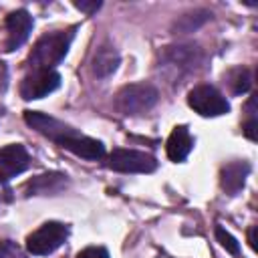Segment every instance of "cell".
<instances>
[{
  "label": "cell",
  "instance_id": "23",
  "mask_svg": "<svg viewBox=\"0 0 258 258\" xmlns=\"http://www.w3.org/2000/svg\"><path fill=\"white\" fill-rule=\"evenodd\" d=\"M248 242H250V246L256 250V226L250 228V232H248Z\"/></svg>",
  "mask_w": 258,
  "mask_h": 258
},
{
  "label": "cell",
  "instance_id": "17",
  "mask_svg": "<svg viewBox=\"0 0 258 258\" xmlns=\"http://www.w3.org/2000/svg\"><path fill=\"white\" fill-rule=\"evenodd\" d=\"M226 79H228V85H230L232 93H236V95L246 93V91L250 89V85H252L250 71H248V69H244V67L232 69V71L228 73V77H226Z\"/></svg>",
  "mask_w": 258,
  "mask_h": 258
},
{
  "label": "cell",
  "instance_id": "19",
  "mask_svg": "<svg viewBox=\"0 0 258 258\" xmlns=\"http://www.w3.org/2000/svg\"><path fill=\"white\" fill-rule=\"evenodd\" d=\"M0 258H28L22 248H18L10 240H0Z\"/></svg>",
  "mask_w": 258,
  "mask_h": 258
},
{
  "label": "cell",
  "instance_id": "18",
  "mask_svg": "<svg viewBox=\"0 0 258 258\" xmlns=\"http://www.w3.org/2000/svg\"><path fill=\"white\" fill-rule=\"evenodd\" d=\"M216 238H218V242L230 252V254H238L240 252V244H238V240L230 234V232H226L224 228H216Z\"/></svg>",
  "mask_w": 258,
  "mask_h": 258
},
{
  "label": "cell",
  "instance_id": "10",
  "mask_svg": "<svg viewBox=\"0 0 258 258\" xmlns=\"http://www.w3.org/2000/svg\"><path fill=\"white\" fill-rule=\"evenodd\" d=\"M60 147H64L67 151L75 153L77 157H83V159H91V161H97L105 155V147L101 141L97 139H91V137H85V135H73L69 139H64L60 143Z\"/></svg>",
  "mask_w": 258,
  "mask_h": 258
},
{
  "label": "cell",
  "instance_id": "21",
  "mask_svg": "<svg viewBox=\"0 0 258 258\" xmlns=\"http://www.w3.org/2000/svg\"><path fill=\"white\" fill-rule=\"evenodd\" d=\"M75 6L81 10V12H87V14H93V12H97L99 8H101V2H75Z\"/></svg>",
  "mask_w": 258,
  "mask_h": 258
},
{
  "label": "cell",
  "instance_id": "7",
  "mask_svg": "<svg viewBox=\"0 0 258 258\" xmlns=\"http://www.w3.org/2000/svg\"><path fill=\"white\" fill-rule=\"evenodd\" d=\"M24 121H26L34 131H38L40 135H44V137L56 141L58 145H60L64 139L77 135V131H75L73 127H69L67 123H62V121H58V119H54V117H50V115H44V113H40V111H24Z\"/></svg>",
  "mask_w": 258,
  "mask_h": 258
},
{
  "label": "cell",
  "instance_id": "16",
  "mask_svg": "<svg viewBox=\"0 0 258 258\" xmlns=\"http://www.w3.org/2000/svg\"><path fill=\"white\" fill-rule=\"evenodd\" d=\"M210 18V12L206 10H196V12H187L183 16H179L173 24V32L177 34H185V32H194L198 26H202L206 20Z\"/></svg>",
  "mask_w": 258,
  "mask_h": 258
},
{
  "label": "cell",
  "instance_id": "20",
  "mask_svg": "<svg viewBox=\"0 0 258 258\" xmlns=\"http://www.w3.org/2000/svg\"><path fill=\"white\" fill-rule=\"evenodd\" d=\"M77 258H109L107 250L105 248H97V246H91V248H85L83 252H79Z\"/></svg>",
  "mask_w": 258,
  "mask_h": 258
},
{
  "label": "cell",
  "instance_id": "12",
  "mask_svg": "<svg viewBox=\"0 0 258 258\" xmlns=\"http://www.w3.org/2000/svg\"><path fill=\"white\" fill-rule=\"evenodd\" d=\"M163 62L169 64L175 71H183V69H194L198 62V48L191 44H183V46H167L163 50Z\"/></svg>",
  "mask_w": 258,
  "mask_h": 258
},
{
  "label": "cell",
  "instance_id": "2",
  "mask_svg": "<svg viewBox=\"0 0 258 258\" xmlns=\"http://www.w3.org/2000/svg\"><path fill=\"white\" fill-rule=\"evenodd\" d=\"M157 89L147 83L127 85L117 93L115 105L123 115H141L157 103Z\"/></svg>",
  "mask_w": 258,
  "mask_h": 258
},
{
  "label": "cell",
  "instance_id": "15",
  "mask_svg": "<svg viewBox=\"0 0 258 258\" xmlns=\"http://www.w3.org/2000/svg\"><path fill=\"white\" fill-rule=\"evenodd\" d=\"M64 183H67V175H62V173H44V175L34 177L32 181H28L24 189L28 191V196L30 194H54L60 187H64Z\"/></svg>",
  "mask_w": 258,
  "mask_h": 258
},
{
  "label": "cell",
  "instance_id": "1",
  "mask_svg": "<svg viewBox=\"0 0 258 258\" xmlns=\"http://www.w3.org/2000/svg\"><path fill=\"white\" fill-rule=\"evenodd\" d=\"M71 40H73V30H56L40 36L28 56V67L32 71L52 69L56 62L64 58Z\"/></svg>",
  "mask_w": 258,
  "mask_h": 258
},
{
  "label": "cell",
  "instance_id": "5",
  "mask_svg": "<svg viewBox=\"0 0 258 258\" xmlns=\"http://www.w3.org/2000/svg\"><path fill=\"white\" fill-rule=\"evenodd\" d=\"M107 165L121 173H151L157 167L155 157L135 149H113Z\"/></svg>",
  "mask_w": 258,
  "mask_h": 258
},
{
  "label": "cell",
  "instance_id": "3",
  "mask_svg": "<svg viewBox=\"0 0 258 258\" xmlns=\"http://www.w3.org/2000/svg\"><path fill=\"white\" fill-rule=\"evenodd\" d=\"M69 236V228L60 222H46L26 238V250L34 256H44L54 252Z\"/></svg>",
  "mask_w": 258,
  "mask_h": 258
},
{
  "label": "cell",
  "instance_id": "9",
  "mask_svg": "<svg viewBox=\"0 0 258 258\" xmlns=\"http://www.w3.org/2000/svg\"><path fill=\"white\" fill-rule=\"evenodd\" d=\"M32 30V16L26 10H14L6 16V42L4 50H16L22 46Z\"/></svg>",
  "mask_w": 258,
  "mask_h": 258
},
{
  "label": "cell",
  "instance_id": "14",
  "mask_svg": "<svg viewBox=\"0 0 258 258\" xmlns=\"http://www.w3.org/2000/svg\"><path fill=\"white\" fill-rule=\"evenodd\" d=\"M191 147H194V139H191L187 127L179 125L171 131V135L167 139V157L171 161H183L189 155Z\"/></svg>",
  "mask_w": 258,
  "mask_h": 258
},
{
  "label": "cell",
  "instance_id": "11",
  "mask_svg": "<svg viewBox=\"0 0 258 258\" xmlns=\"http://www.w3.org/2000/svg\"><path fill=\"white\" fill-rule=\"evenodd\" d=\"M117 67H119V52L115 50L113 44L103 42V44L95 50L93 60H91V71H93V75L99 77V79H105V77L113 75Z\"/></svg>",
  "mask_w": 258,
  "mask_h": 258
},
{
  "label": "cell",
  "instance_id": "4",
  "mask_svg": "<svg viewBox=\"0 0 258 258\" xmlns=\"http://www.w3.org/2000/svg\"><path fill=\"white\" fill-rule=\"evenodd\" d=\"M187 103L202 117H218V115H224L230 111V103L226 101V97L212 85L194 87L187 95Z\"/></svg>",
  "mask_w": 258,
  "mask_h": 258
},
{
  "label": "cell",
  "instance_id": "22",
  "mask_svg": "<svg viewBox=\"0 0 258 258\" xmlns=\"http://www.w3.org/2000/svg\"><path fill=\"white\" fill-rule=\"evenodd\" d=\"M256 127H258V123H256V117H250L246 123H244V133H246V137L248 139H256Z\"/></svg>",
  "mask_w": 258,
  "mask_h": 258
},
{
  "label": "cell",
  "instance_id": "13",
  "mask_svg": "<svg viewBox=\"0 0 258 258\" xmlns=\"http://www.w3.org/2000/svg\"><path fill=\"white\" fill-rule=\"evenodd\" d=\"M250 173V165L246 161H232L222 167L220 173V183L228 194H236L244 187L246 175Z\"/></svg>",
  "mask_w": 258,
  "mask_h": 258
},
{
  "label": "cell",
  "instance_id": "24",
  "mask_svg": "<svg viewBox=\"0 0 258 258\" xmlns=\"http://www.w3.org/2000/svg\"><path fill=\"white\" fill-rule=\"evenodd\" d=\"M0 119H2V107H0Z\"/></svg>",
  "mask_w": 258,
  "mask_h": 258
},
{
  "label": "cell",
  "instance_id": "8",
  "mask_svg": "<svg viewBox=\"0 0 258 258\" xmlns=\"http://www.w3.org/2000/svg\"><path fill=\"white\" fill-rule=\"evenodd\" d=\"M30 165V155L20 143H10L0 149V181H10L12 177L26 171Z\"/></svg>",
  "mask_w": 258,
  "mask_h": 258
},
{
  "label": "cell",
  "instance_id": "6",
  "mask_svg": "<svg viewBox=\"0 0 258 258\" xmlns=\"http://www.w3.org/2000/svg\"><path fill=\"white\" fill-rule=\"evenodd\" d=\"M58 85H60V75L56 71H52V69L30 71L20 83V97L26 101L42 99L48 93L56 91Z\"/></svg>",
  "mask_w": 258,
  "mask_h": 258
}]
</instances>
